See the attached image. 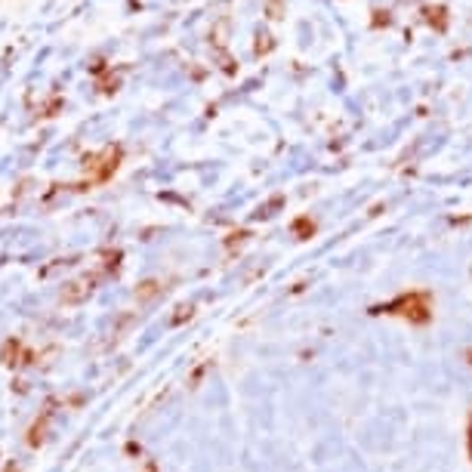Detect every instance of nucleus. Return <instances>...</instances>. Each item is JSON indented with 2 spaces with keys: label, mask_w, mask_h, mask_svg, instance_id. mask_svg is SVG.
I'll list each match as a JSON object with an SVG mask.
<instances>
[{
  "label": "nucleus",
  "mask_w": 472,
  "mask_h": 472,
  "mask_svg": "<svg viewBox=\"0 0 472 472\" xmlns=\"http://www.w3.org/2000/svg\"><path fill=\"white\" fill-rule=\"evenodd\" d=\"M90 290H93V287H86L84 281H71V284H65V290H62V303H68V305L81 303V300H86V296H90Z\"/></svg>",
  "instance_id": "1"
},
{
  "label": "nucleus",
  "mask_w": 472,
  "mask_h": 472,
  "mask_svg": "<svg viewBox=\"0 0 472 472\" xmlns=\"http://www.w3.org/2000/svg\"><path fill=\"white\" fill-rule=\"evenodd\" d=\"M46 423H50V410H46L44 417H37L35 426H31V432H28V444H31V448H41V444H44V438H46Z\"/></svg>",
  "instance_id": "2"
},
{
  "label": "nucleus",
  "mask_w": 472,
  "mask_h": 472,
  "mask_svg": "<svg viewBox=\"0 0 472 472\" xmlns=\"http://www.w3.org/2000/svg\"><path fill=\"white\" fill-rule=\"evenodd\" d=\"M19 355H22V343H19V340H6L3 343V352H0V361H3L6 368H16Z\"/></svg>",
  "instance_id": "3"
}]
</instances>
